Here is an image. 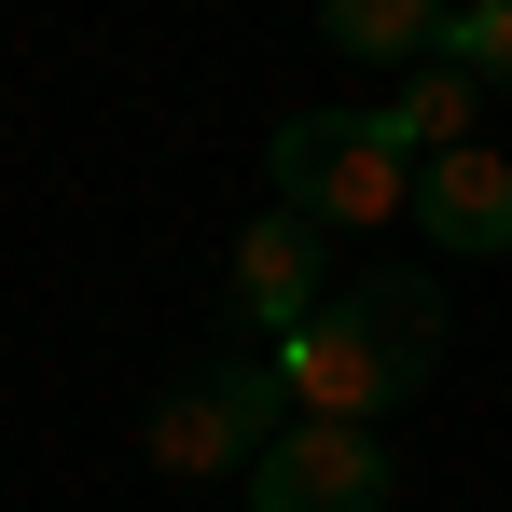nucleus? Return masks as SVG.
Masks as SVG:
<instances>
[{"label":"nucleus","instance_id":"f257e3e1","mask_svg":"<svg viewBox=\"0 0 512 512\" xmlns=\"http://www.w3.org/2000/svg\"><path fill=\"white\" fill-rule=\"evenodd\" d=\"M443 277H416V263H374V277H346L333 305L305 319V333L277 346V374H291V416L319 429H388L402 402H416L429 374H443Z\"/></svg>","mask_w":512,"mask_h":512},{"label":"nucleus","instance_id":"f03ea898","mask_svg":"<svg viewBox=\"0 0 512 512\" xmlns=\"http://www.w3.org/2000/svg\"><path fill=\"white\" fill-rule=\"evenodd\" d=\"M263 180H277V208H305L319 236H333V222H416V153H402L374 111L277 125V139H263Z\"/></svg>","mask_w":512,"mask_h":512},{"label":"nucleus","instance_id":"7ed1b4c3","mask_svg":"<svg viewBox=\"0 0 512 512\" xmlns=\"http://www.w3.org/2000/svg\"><path fill=\"white\" fill-rule=\"evenodd\" d=\"M277 429H291V374H277V346H250V360L180 374L167 402H153L139 443H153V471H167V485H222V471L250 485V457L277 443Z\"/></svg>","mask_w":512,"mask_h":512},{"label":"nucleus","instance_id":"20e7f679","mask_svg":"<svg viewBox=\"0 0 512 512\" xmlns=\"http://www.w3.org/2000/svg\"><path fill=\"white\" fill-rule=\"evenodd\" d=\"M222 291H236V319H250L263 346H291L333 305V236H319L305 208H263V222H236V250H222Z\"/></svg>","mask_w":512,"mask_h":512},{"label":"nucleus","instance_id":"39448f33","mask_svg":"<svg viewBox=\"0 0 512 512\" xmlns=\"http://www.w3.org/2000/svg\"><path fill=\"white\" fill-rule=\"evenodd\" d=\"M250 512H388V443H374V429L291 416L250 457Z\"/></svg>","mask_w":512,"mask_h":512},{"label":"nucleus","instance_id":"423d86ee","mask_svg":"<svg viewBox=\"0 0 512 512\" xmlns=\"http://www.w3.org/2000/svg\"><path fill=\"white\" fill-rule=\"evenodd\" d=\"M416 236H429V250H457V263H499V250H512V167L485 153V139L416 167Z\"/></svg>","mask_w":512,"mask_h":512},{"label":"nucleus","instance_id":"0eeeda50","mask_svg":"<svg viewBox=\"0 0 512 512\" xmlns=\"http://www.w3.org/2000/svg\"><path fill=\"white\" fill-rule=\"evenodd\" d=\"M319 28H333V56H374V70H402V56H443V0H333V14H319Z\"/></svg>","mask_w":512,"mask_h":512},{"label":"nucleus","instance_id":"6e6552de","mask_svg":"<svg viewBox=\"0 0 512 512\" xmlns=\"http://www.w3.org/2000/svg\"><path fill=\"white\" fill-rule=\"evenodd\" d=\"M443 70H471L485 97H512V0H443Z\"/></svg>","mask_w":512,"mask_h":512}]
</instances>
